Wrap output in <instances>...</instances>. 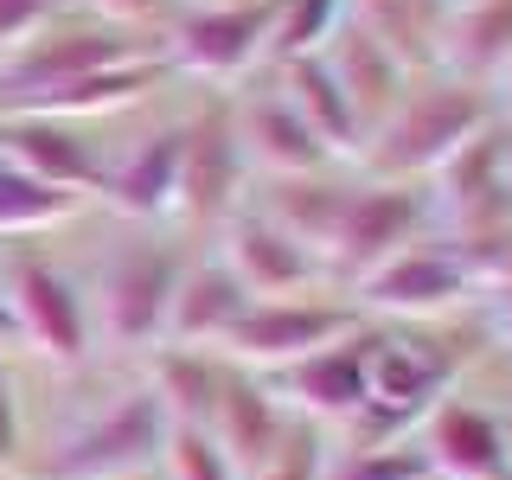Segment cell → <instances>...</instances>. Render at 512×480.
Segmentation results:
<instances>
[{
    "mask_svg": "<svg viewBox=\"0 0 512 480\" xmlns=\"http://www.w3.org/2000/svg\"><path fill=\"white\" fill-rule=\"evenodd\" d=\"M71 7H84L90 20H109V26L154 32V26H160V13H167V0H71Z\"/></svg>",
    "mask_w": 512,
    "mask_h": 480,
    "instance_id": "obj_33",
    "label": "cell"
},
{
    "mask_svg": "<svg viewBox=\"0 0 512 480\" xmlns=\"http://www.w3.org/2000/svg\"><path fill=\"white\" fill-rule=\"evenodd\" d=\"M506 160H512V128H506Z\"/></svg>",
    "mask_w": 512,
    "mask_h": 480,
    "instance_id": "obj_38",
    "label": "cell"
},
{
    "mask_svg": "<svg viewBox=\"0 0 512 480\" xmlns=\"http://www.w3.org/2000/svg\"><path fill=\"white\" fill-rule=\"evenodd\" d=\"M205 429H212L218 448L231 455V468L250 480L288 442L295 416L269 397V384L256 378V372H237V365H231V372H224V391H218V410H212V423H205Z\"/></svg>",
    "mask_w": 512,
    "mask_h": 480,
    "instance_id": "obj_20",
    "label": "cell"
},
{
    "mask_svg": "<svg viewBox=\"0 0 512 480\" xmlns=\"http://www.w3.org/2000/svg\"><path fill=\"white\" fill-rule=\"evenodd\" d=\"M269 52V0H192L186 13L160 20V58L173 77L205 90H237L263 71Z\"/></svg>",
    "mask_w": 512,
    "mask_h": 480,
    "instance_id": "obj_5",
    "label": "cell"
},
{
    "mask_svg": "<svg viewBox=\"0 0 512 480\" xmlns=\"http://www.w3.org/2000/svg\"><path fill=\"white\" fill-rule=\"evenodd\" d=\"M461 359L429 333H384L372 346V391H365V410L352 416V442H410L423 429V416L455 391Z\"/></svg>",
    "mask_w": 512,
    "mask_h": 480,
    "instance_id": "obj_4",
    "label": "cell"
},
{
    "mask_svg": "<svg viewBox=\"0 0 512 480\" xmlns=\"http://www.w3.org/2000/svg\"><path fill=\"white\" fill-rule=\"evenodd\" d=\"M372 346H378V327L365 320V327H352L346 340L308 352V359L295 365H276V372H256L269 384V397L295 416V423H352V416L365 410V391H372Z\"/></svg>",
    "mask_w": 512,
    "mask_h": 480,
    "instance_id": "obj_13",
    "label": "cell"
},
{
    "mask_svg": "<svg viewBox=\"0 0 512 480\" xmlns=\"http://www.w3.org/2000/svg\"><path fill=\"white\" fill-rule=\"evenodd\" d=\"M352 20L346 0H269V52H263V71L276 64H295V58H320L340 26Z\"/></svg>",
    "mask_w": 512,
    "mask_h": 480,
    "instance_id": "obj_26",
    "label": "cell"
},
{
    "mask_svg": "<svg viewBox=\"0 0 512 480\" xmlns=\"http://www.w3.org/2000/svg\"><path fill=\"white\" fill-rule=\"evenodd\" d=\"M320 480H436L423 461V448L410 442H327V468Z\"/></svg>",
    "mask_w": 512,
    "mask_h": 480,
    "instance_id": "obj_29",
    "label": "cell"
},
{
    "mask_svg": "<svg viewBox=\"0 0 512 480\" xmlns=\"http://www.w3.org/2000/svg\"><path fill=\"white\" fill-rule=\"evenodd\" d=\"M160 52V32H135V26H109L90 20V13H58L52 26H39L32 39H20L13 52H0V116L26 109L32 96L64 90L90 71H109V64L148 58Z\"/></svg>",
    "mask_w": 512,
    "mask_h": 480,
    "instance_id": "obj_3",
    "label": "cell"
},
{
    "mask_svg": "<svg viewBox=\"0 0 512 480\" xmlns=\"http://www.w3.org/2000/svg\"><path fill=\"white\" fill-rule=\"evenodd\" d=\"M269 77H276V90L295 103V116L320 135V148L340 160V167H359L365 128H359V116H352V103H346L340 77H333L327 52H320V58H295V64H276Z\"/></svg>",
    "mask_w": 512,
    "mask_h": 480,
    "instance_id": "obj_22",
    "label": "cell"
},
{
    "mask_svg": "<svg viewBox=\"0 0 512 480\" xmlns=\"http://www.w3.org/2000/svg\"><path fill=\"white\" fill-rule=\"evenodd\" d=\"M429 192V218L442 224V237H487L512 224V160H506V122L493 116L474 141H461L455 154L436 167Z\"/></svg>",
    "mask_w": 512,
    "mask_h": 480,
    "instance_id": "obj_12",
    "label": "cell"
},
{
    "mask_svg": "<svg viewBox=\"0 0 512 480\" xmlns=\"http://www.w3.org/2000/svg\"><path fill=\"white\" fill-rule=\"evenodd\" d=\"M212 250L224 256V269L250 288V301H282V295H314V288H327L314 250L295 244L263 205H244V212L224 218V231L212 237Z\"/></svg>",
    "mask_w": 512,
    "mask_h": 480,
    "instance_id": "obj_15",
    "label": "cell"
},
{
    "mask_svg": "<svg viewBox=\"0 0 512 480\" xmlns=\"http://www.w3.org/2000/svg\"><path fill=\"white\" fill-rule=\"evenodd\" d=\"M173 416L160 410V397L148 384H128L122 397H109L96 416L71 429L52 461H45V480H122L141 468H160V448H167Z\"/></svg>",
    "mask_w": 512,
    "mask_h": 480,
    "instance_id": "obj_9",
    "label": "cell"
},
{
    "mask_svg": "<svg viewBox=\"0 0 512 480\" xmlns=\"http://www.w3.org/2000/svg\"><path fill=\"white\" fill-rule=\"evenodd\" d=\"M0 160L77 199H96L109 173V148L90 135V122L64 116H0Z\"/></svg>",
    "mask_w": 512,
    "mask_h": 480,
    "instance_id": "obj_16",
    "label": "cell"
},
{
    "mask_svg": "<svg viewBox=\"0 0 512 480\" xmlns=\"http://www.w3.org/2000/svg\"><path fill=\"white\" fill-rule=\"evenodd\" d=\"M346 301L365 320H410V327H423V320H442V314L480 301V288L468 276V263H461V250L442 231H423L416 244L384 256L372 276L352 282Z\"/></svg>",
    "mask_w": 512,
    "mask_h": 480,
    "instance_id": "obj_7",
    "label": "cell"
},
{
    "mask_svg": "<svg viewBox=\"0 0 512 480\" xmlns=\"http://www.w3.org/2000/svg\"><path fill=\"white\" fill-rule=\"evenodd\" d=\"M58 13H71V0H0V52H13L39 26H52Z\"/></svg>",
    "mask_w": 512,
    "mask_h": 480,
    "instance_id": "obj_32",
    "label": "cell"
},
{
    "mask_svg": "<svg viewBox=\"0 0 512 480\" xmlns=\"http://www.w3.org/2000/svg\"><path fill=\"white\" fill-rule=\"evenodd\" d=\"M448 7H461V0H448Z\"/></svg>",
    "mask_w": 512,
    "mask_h": 480,
    "instance_id": "obj_40",
    "label": "cell"
},
{
    "mask_svg": "<svg viewBox=\"0 0 512 480\" xmlns=\"http://www.w3.org/2000/svg\"><path fill=\"white\" fill-rule=\"evenodd\" d=\"M493 480H512V468H506V474H493Z\"/></svg>",
    "mask_w": 512,
    "mask_h": 480,
    "instance_id": "obj_39",
    "label": "cell"
},
{
    "mask_svg": "<svg viewBox=\"0 0 512 480\" xmlns=\"http://www.w3.org/2000/svg\"><path fill=\"white\" fill-rule=\"evenodd\" d=\"M416 448H423V461H429L436 480H493V474L512 468V429L493 410L461 404V397H442V404L423 416Z\"/></svg>",
    "mask_w": 512,
    "mask_h": 480,
    "instance_id": "obj_18",
    "label": "cell"
},
{
    "mask_svg": "<svg viewBox=\"0 0 512 480\" xmlns=\"http://www.w3.org/2000/svg\"><path fill=\"white\" fill-rule=\"evenodd\" d=\"M493 116H500V122L512 128V64H506L500 77H493Z\"/></svg>",
    "mask_w": 512,
    "mask_h": 480,
    "instance_id": "obj_34",
    "label": "cell"
},
{
    "mask_svg": "<svg viewBox=\"0 0 512 480\" xmlns=\"http://www.w3.org/2000/svg\"><path fill=\"white\" fill-rule=\"evenodd\" d=\"M231 96V122H237V141H244V160L256 180H301V173H327L340 167L327 148H320V135L308 122L295 116V103L276 90V77L256 71L244 77Z\"/></svg>",
    "mask_w": 512,
    "mask_h": 480,
    "instance_id": "obj_14",
    "label": "cell"
},
{
    "mask_svg": "<svg viewBox=\"0 0 512 480\" xmlns=\"http://www.w3.org/2000/svg\"><path fill=\"white\" fill-rule=\"evenodd\" d=\"M327 64H333V77H340V90H346V103H352V116H359V128L372 135V128L397 109V96L410 90V64L391 52V45L378 39V32H365L359 20H346L340 26V39L327 45Z\"/></svg>",
    "mask_w": 512,
    "mask_h": 480,
    "instance_id": "obj_21",
    "label": "cell"
},
{
    "mask_svg": "<svg viewBox=\"0 0 512 480\" xmlns=\"http://www.w3.org/2000/svg\"><path fill=\"white\" fill-rule=\"evenodd\" d=\"M448 244L461 250V263H468V276L480 288V308H487L500 346L512 352V224L487 237H448Z\"/></svg>",
    "mask_w": 512,
    "mask_h": 480,
    "instance_id": "obj_28",
    "label": "cell"
},
{
    "mask_svg": "<svg viewBox=\"0 0 512 480\" xmlns=\"http://www.w3.org/2000/svg\"><path fill=\"white\" fill-rule=\"evenodd\" d=\"M224 372L231 365L218 359V352H199V346H154L148 352V391L160 397V410L173 416V423H212L218 410V391H224Z\"/></svg>",
    "mask_w": 512,
    "mask_h": 480,
    "instance_id": "obj_24",
    "label": "cell"
},
{
    "mask_svg": "<svg viewBox=\"0 0 512 480\" xmlns=\"http://www.w3.org/2000/svg\"><path fill=\"white\" fill-rule=\"evenodd\" d=\"M352 327H365V314L352 308L333 288H314V295H282V301H250L244 320L224 333L218 359L237 365V372H276V365H295L308 352L346 340Z\"/></svg>",
    "mask_w": 512,
    "mask_h": 480,
    "instance_id": "obj_11",
    "label": "cell"
},
{
    "mask_svg": "<svg viewBox=\"0 0 512 480\" xmlns=\"http://www.w3.org/2000/svg\"><path fill=\"white\" fill-rule=\"evenodd\" d=\"M13 448V397H7V378H0V455Z\"/></svg>",
    "mask_w": 512,
    "mask_h": 480,
    "instance_id": "obj_35",
    "label": "cell"
},
{
    "mask_svg": "<svg viewBox=\"0 0 512 480\" xmlns=\"http://www.w3.org/2000/svg\"><path fill=\"white\" fill-rule=\"evenodd\" d=\"M320 468H327V436H320L314 423H295V429H288V442L250 480H320Z\"/></svg>",
    "mask_w": 512,
    "mask_h": 480,
    "instance_id": "obj_31",
    "label": "cell"
},
{
    "mask_svg": "<svg viewBox=\"0 0 512 480\" xmlns=\"http://www.w3.org/2000/svg\"><path fill=\"white\" fill-rule=\"evenodd\" d=\"M346 7H352V20H359L365 32H378L410 71H436L448 0H346Z\"/></svg>",
    "mask_w": 512,
    "mask_h": 480,
    "instance_id": "obj_25",
    "label": "cell"
},
{
    "mask_svg": "<svg viewBox=\"0 0 512 480\" xmlns=\"http://www.w3.org/2000/svg\"><path fill=\"white\" fill-rule=\"evenodd\" d=\"M423 231H436L429 218V192L423 186H397V180H352L340 224H333L327 250H320V269H327V288H352L359 276H372L384 256H397L404 244H416Z\"/></svg>",
    "mask_w": 512,
    "mask_h": 480,
    "instance_id": "obj_8",
    "label": "cell"
},
{
    "mask_svg": "<svg viewBox=\"0 0 512 480\" xmlns=\"http://www.w3.org/2000/svg\"><path fill=\"white\" fill-rule=\"evenodd\" d=\"M180 148H186L180 122H160L148 135H135L122 154H109V173H103V192H96V199L122 224L160 231V224L173 218V205H180Z\"/></svg>",
    "mask_w": 512,
    "mask_h": 480,
    "instance_id": "obj_17",
    "label": "cell"
},
{
    "mask_svg": "<svg viewBox=\"0 0 512 480\" xmlns=\"http://www.w3.org/2000/svg\"><path fill=\"white\" fill-rule=\"evenodd\" d=\"M122 480H167V474H160V468H141V474H122Z\"/></svg>",
    "mask_w": 512,
    "mask_h": 480,
    "instance_id": "obj_37",
    "label": "cell"
},
{
    "mask_svg": "<svg viewBox=\"0 0 512 480\" xmlns=\"http://www.w3.org/2000/svg\"><path fill=\"white\" fill-rule=\"evenodd\" d=\"M180 128H186V148H180V205H173V218L192 237H218L224 218L244 212L256 186L237 122H231V96L212 90L192 116H180Z\"/></svg>",
    "mask_w": 512,
    "mask_h": 480,
    "instance_id": "obj_6",
    "label": "cell"
},
{
    "mask_svg": "<svg viewBox=\"0 0 512 480\" xmlns=\"http://www.w3.org/2000/svg\"><path fill=\"white\" fill-rule=\"evenodd\" d=\"M180 269H186V250L173 244L167 231L128 224V237H116V244L103 250V263H96V276L84 288L96 346L154 352L160 333H167V308H173V288H180Z\"/></svg>",
    "mask_w": 512,
    "mask_h": 480,
    "instance_id": "obj_2",
    "label": "cell"
},
{
    "mask_svg": "<svg viewBox=\"0 0 512 480\" xmlns=\"http://www.w3.org/2000/svg\"><path fill=\"white\" fill-rule=\"evenodd\" d=\"M493 122V90L468 84L448 71H416L410 90L397 96V109L384 116L359 148L365 180H397V186H429L436 167L461 141H474Z\"/></svg>",
    "mask_w": 512,
    "mask_h": 480,
    "instance_id": "obj_1",
    "label": "cell"
},
{
    "mask_svg": "<svg viewBox=\"0 0 512 480\" xmlns=\"http://www.w3.org/2000/svg\"><path fill=\"white\" fill-rule=\"evenodd\" d=\"M20 346V327H13V308H7V288H0V352Z\"/></svg>",
    "mask_w": 512,
    "mask_h": 480,
    "instance_id": "obj_36",
    "label": "cell"
},
{
    "mask_svg": "<svg viewBox=\"0 0 512 480\" xmlns=\"http://www.w3.org/2000/svg\"><path fill=\"white\" fill-rule=\"evenodd\" d=\"M0 288H7V308H13V327H20V346L39 352L45 365L71 372V365H84L90 352H96L84 282H77L71 269H58L52 256L13 250Z\"/></svg>",
    "mask_w": 512,
    "mask_h": 480,
    "instance_id": "obj_10",
    "label": "cell"
},
{
    "mask_svg": "<svg viewBox=\"0 0 512 480\" xmlns=\"http://www.w3.org/2000/svg\"><path fill=\"white\" fill-rule=\"evenodd\" d=\"M84 205L90 199L58 192V186H45V180H32V173H20V167H7V160H0V237L58 231V224H71Z\"/></svg>",
    "mask_w": 512,
    "mask_h": 480,
    "instance_id": "obj_27",
    "label": "cell"
},
{
    "mask_svg": "<svg viewBox=\"0 0 512 480\" xmlns=\"http://www.w3.org/2000/svg\"><path fill=\"white\" fill-rule=\"evenodd\" d=\"M160 474H167V480H244V474L231 468V455L218 448V436H212V429H199V423H173L167 429Z\"/></svg>",
    "mask_w": 512,
    "mask_h": 480,
    "instance_id": "obj_30",
    "label": "cell"
},
{
    "mask_svg": "<svg viewBox=\"0 0 512 480\" xmlns=\"http://www.w3.org/2000/svg\"><path fill=\"white\" fill-rule=\"evenodd\" d=\"M506 64H512V0H461V7H448L436 71L493 90V77Z\"/></svg>",
    "mask_w": 512,
    "mask_h": 480,
    "instance_id": "obj_23",
    "label": "cell"
},
{
    "mask_svg": "<svg viewBox=\"0 0 512 480\" xmlns=\"http://www.w3.org/2000/svg\"><path fill=\"white\" fill-rule=\"evenodd\" d=\"M244 308H250V288L237 282L231 269H224V256H218V250L186 256L160 346H199V352H218V346H224V333L244 320Z\"/></svg>",
    "mask_w": 512,
    "mask_h": 480,
    "instance_id": "obj_19",
    "label": "cell"
}]
</instances>
